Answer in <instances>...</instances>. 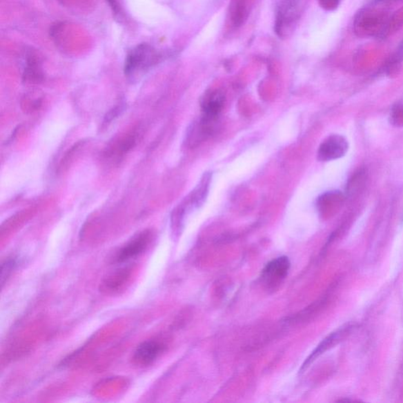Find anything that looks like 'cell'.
<instances>
[{"instance_id": "obj_1", "label": "cell", "mask_w": 403, "mask_h": 403, "mask_svg": "<svg viewBox=\"0 0 403 403\" xmlns=\"http://www.w3.org/2000/svg\"><path fill=\"white\" fill-rule=\"evenodd\" d=\"M389 19V13L382 8H363L355 16L353 30L358 37L382 36Z\"/></svg>"}, {"instance_id": "obj_2", "label": "cell", "mask_w": 403, "mask_h": 403, "mask_svg": "<svg viewBox=\"0 0 403 403\" xmlns=\"http://www.w3.org/2000/svg\"><path fill=\"white\" fill-rule=\"evenodd\" d=\"M160 58V54L150 44H139L127 55L125 74L128 77H134L146 71L158 63Z\"/></svg>"}, {"instance_id": "obj_3", "label": "cell", "mask_w": 403, "mask_h": 403, "mask_svg": "<svg viewBox=\"0 0 403 403\" xmlns=\"http://www.w3.org/2000/svg\"><path fill=\"white\" fill-rule=\"evenodd\" d=\"M302 0H283L278 8L275 31L279 37H284L298 20Z\"/></svg>"}, {"instance_id": "obj_4", "label": "cell", "mask_w": 403, "mask_h": 403, "mask_svg": "<svg viewBox=\"0 0 403 403\" xmlns=\"http://www.w3.org/2000/svg\"><path fill=\"white\" fill-rule=\"evenodd\" d=\"M291 263L288 257L282 256L268 262L262 272V282L268 289H274L288 276Z\"/></svg>"}, {"instance_id": "obj_5", "label": "cell", "mask_w": 403, "mask_h": 403, "mask_svg": "<svg viewBox=\"0 0 403 403\" xmlns=\"http://www.w3.org/2000/svg\"><path fill=\"white\" fill-rule=\"evenodd\" d=\"M166 348V345L157 340L144 341L133 352L132 362L139 367H147L158 360Z\"/></svg>"}, {"instance_id": "obj_6", "label": "cell", "mask_w": 403, "mask_h": 403, "mask_svg": "<svg viewBox=\"0 0 403 403\" xmlns=\"http://www.w3.org/2000/svg\"><path fill=\"white\" fill-rule=\"evenodd\" d=\"M153 237V233L150 230H144L139 233L117 252L115 261L117 263H123L135 259L148 248Z\"/></svg>"}, {"instance_id": "obj_7", "label": "cell", "mask_w": 403, "mask_h": 403, "mask_svg": "<svg viewBox=\"0 0 403 403\" xmlns=\"http://www.w3.org/2000/svg\"><path fill=\"white\" fill-rule=\"evenodd\" d=\"M132 274L131 266L117 268L106 277L100 284V291L106 295H114L124 291L130 282Z\"/></svg>"}, {"instance_id": "obj_8", "label": "cell", "mask_w": 403, "mask_h": 403, "mask_svg": "<svg viewBox=\"0 0 403 403\" xmlns=\"http://www.w3.org/2000/svg\"><path fill=\"white\" fill-rule=\"evenodd\" d=\"M348 150V143L340 135L327 137L317 150V159L321 161H333L342 158Z\"/></svg>"}, {"instance_id": "obj_9", "label": "cell", "mask_w": 403, "mask_h": 403, "mask_svg": "<svg viewBox=\"0 0 403 403\" xmlns=\"http://www.w3.org/2000/svg\"><path fill=\"white\" fill-rule=\"evenodd\" d=\"M225 94L219 90L206 93L201 101V108L204 117L216 121L224 108V105H225Z\"/></svg>"}, {"instance_id": "obj_10", "label": "cell", "mask_w": 403, "mask_h": 403, "mask_svg": "<svg viewBox=\"0 0 403 403\" xmlns=\"http://www.w3.org/2000/svg\"><path fill=\"white\" fill-rule=\"evenodd\" d=\"M350 332V327L340 328L337 331L330 334L328 337L323 340L322 342L317 346V348L311 353V355L307 357L300 368V372L304 373L306 369L311 366V364L316 360V358L326 352L327 350L333 348L341 340H343L346 335Z\"/></svg>"}, {"instance_id": "obj_11", "label": "cell", "mask_w": 403, "mask_h": 403, "mask_svg": "<svg viewBox=\"0 0 403 403\" xmlns=\"http://www.w3.org/2000/svg\"><path fill=\"white\" fill-rule=\"evenodd\" d=\"M137 133H127L126 135L117 139L106 149L105 155L112 159H119L130 151L137 144Z\"/></svg>"}, {"instance_id": "obj_12", "label": "cell", "mask_w": 403, "mask_h": 403, "mask_svg": "<svg viewBox=\"0 0 403 403\" xmlns=\"http://www.w3.org/2000/svg\"><path fill=\"white\" fill-rule=\"evenodd\" d=\"M25 81L30 83H39L43 80V74L37 56L30 55L26 61L23 74Z\"/></svg>"}, {"instance_id": "obj_13", "label": "cell", "mask_w": 403, "mask_h": 403, "mask_svg": "<svg viewBox=\"0 0 403 403\" xmlns=\"http://www.w3.org/2000/svg\"><path fill=\"white\" fill-rule=\"evenodd\" d=\"M403 27V7L397 10L395 13L389 16L387 24L382 37H390L395 35Z\"/></svg>"}, {"instance_id": "obj_14", "label": "cell", "mask_w": 403, "mask_h": 403, "mask_svg": "<svg viewBox=\"0 0 403 403\" xmlns=\"http://www.w3.org/2000/svg\"><path fill=\"white\" fill-rule=\"evenodd\" d=\"M246 16H247V6H246L245 0H237L233 10V20L234 24L237 26H242L244 23Z\"/></svg>"}, {"instance_id": "obj_15", "label": "cell", "mask_w": 403, "mask_h": 403, "mask_svg": "<svg viewBox=\"0 0 403 403\" xmlns=\"http://www.w3.org/2000/svg\"><path fill=\"white\" fill-rule=\"evenodd\" d=\"M17 262L16 259L13 257H8L2 262L1 265V285L3 288V285L8 282V279L12 274L14 268L16 267Z\"/></svg>"}, {"instance_id": "obj_16", "label": "cell", "mask_w": 403, "mask_h": 403, "mask_svg": "<svg viewBox=\"0 0 403 403\" xmlns=\"http://www.w3.org/2000/svg\"><path fill=\"white\" fill-rule=\"evenodd\" d=\"M22 106H23V110L26 112H35L40 109L42 105V101L41 99H30L26 98L23 102L21 103Z\"/></svg>"}, {"instance_id": "obj_17", "label": "cell", "mask_w": 403, "mask_h": 403, "mask_svg": "<svg viewBox=\"0 0 403 403\" xmlns=\"http://www.w3.org/2000/svg\"><path fill=\"white\" fill-rule=\"evenodd\" d=\"M124 104H120L112 108L108 114L106 115L104 117V124H110V123L115 120L117 116H119L123 110H124Z\"/></svg>"}, {"instance_id": "obj_18", "label": "cell", "mask_w": 403, "mask_h": 403, "mask_svg": "<svg viewBox=\"0 0 403 403\" xmlns=\"http://www.w3.org/2000/svg\"><path fill=\"white\" fill-rule=\"evenodd\" d=\"M321 7L326 10H334L339 7L340 0H318Z\"/></svg>"}, {"instance_id": "obj_19", "label": "cell", "mask_w": 403, "mask_h": 403, "mask_svg": "<svg viewBox=\"0 0 403 403\" xmlns=\"http://www.w3.org/2000/svg\"><path fill=\"white\" fill-rule=\"evenodd\" d=\"M106 1L108 3L112 11H113V12L116 15L121 14V10L119 3V0H106Z\"/></svg>"}, {"instance_id": "obj_20", "label": "cell", "mask_w": 403, "mask_h": 403, "mask_svg": "<svg viewBox=\"0 0 403 403\" xmlns=\"http://www.w3.org/2000/svg\"><path fill=\"white\" fill-rule=\"evenodd\" d=\"M380 2H395V1H400V0H378Z\"/></svg>"}]
</instances>
